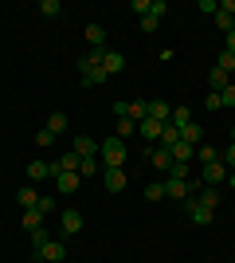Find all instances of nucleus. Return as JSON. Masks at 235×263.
I'll return each instance as SVG.
<instances>
[{"label": "nucleus", "mask_w": 235, "mask_h": 263, "mask_svg": "<svg viewBox=\"0 0 235 263\" xmlns=\"http://www.w3.org/2000/svg\"><path fill=\"white\" fill-rule=\"evenodd\" d=\"M165 197H168V200H184V197H188V181L168 177V181H165Z\"/></svg>", "instance_id": "8"}, {"label": "nucleus", "mask_w": 235, "mask_h": 263, "mask_svg": "<svg viewBox=\"0 0 235 263\" xmlns=\"http://www.w3.org/2000/svg\"><path fill=\"white\" fill-rule=\"evenodd\" d=\"M200 12H212L216 16V12H220V0H200Z\"/></svg>", "instance_id": "42"}, {"label": "nucleus", "mask_w": 235, "mask_h": 263, "mask_svg": "<svg viewBox=\"0 0 235 263\" xmlns=\"http://www.w3.org/2000/svg\"><path fill=\"white\" fill-rule=\"evenodd\" d=\"M157 24H161L157 16H145V20H141V32H145V35H153V32H157Z\"/></svg>", "instance_id": "39"}, {"label": "nucleus", "mask_w": 235, "mask_h": 263, "mask_svg": "<svg viewBox=\"0 0 235 263\" xmlns=\"http://www.w3.org/2000/svg\"><path fill=\"white\" fill-rule=\"evenodd\" d=\"M102 177H106V193H122V189L130 185L125 169H102Z\"/></svg>", "instance_id": "5"}, {"label": "nucleus", "mask_w": 235, "mask_h": 263, "mask_svg": "<svg viewBox=\"0 0 235 263\" xmlns=\"http://www.w3.org/2000/svg\"><path fill=\"white\" fill-rule=\"evenodd\" d=\"M212 20H216V28H220V32H231V28H235V16H227V12H216V16H212Z\"/></svg>", "instance_id": "28"}, {"label": "nucleus", "mask_w": 235, "mask_h": 263, "mask_svg": "<svg viewBox=\"0 0 235 263\" xmlns=\"http://www.w3.org/2000/svg\"><path fill=\"white\" fill-rule=\"evenodd\" d=\"M122 67H125V59H122L118 51H110V47H106V55H102V71H106V79H110V75H118Z\"/></svg>", "instance_id": "11"}, {"label": "nucleus", "mask_w": 235, "mask_h": 263, "mask_svg": "<svg viewBox=\"0 0 235 263\" xmlns=\"http://www.w3.org/2000/svg\"><path fill=\"white\" fill-rule=\"evenodd\" d=\"M90 173H98V161H94V157H82V161H78V177H90Z\"/></svg>", "instance_id": "32"}, {"label": "nucleus", "mask_w": 235, "mask_h": 263, "mask_svg": "<svg viewBox=\"0 0 235 263\" xmlns=\"http://www.w3.org/2000/svg\"><path fill=\"white\" fill-rule=\"evenodd\" d=\"M149 161H153V169H173V154H168L165 145H153V149H149Z\"/></svg>", "instance_id": "9"}, {"label": "nucleus", "mask_w": 235, "mask_h": 263, "mask_svg": "<svg viewBox=\"0 0 235 263\" xmlns=\"http://www.w3.org/2000/svg\"><path fill=\"white\" fill-rule=\"evenodd\" d=\"M196 200H200L204 209H212V212H216V204H220V193H216V189H204V193H200Z\"/></svg>", "instance_id": "29"}, {"label": "nucleus", "mask_w": 235, "mask_h": 263, "mask_svg": "<svg viewBox=\"0 0 235 263\" xmlns=\"http://www.w3.org/2000/svg\"><path fill=\"white\" fill-rule=\"evenodd\" d=\"M161 130H165V126H161V122H153V118H145L141 126H137V134H141V138H145L149 145H153L157 138H161Z\"/></svg>", "instance_id": "16"}, {"label": "nucleus", "mask_w": 235, "mask_h": 263, "mask_svg": "<svg viewBox=\"0 0 235 263\" xmlns=\"http://www.w3.org/2000/svg\"><path fill=\"white\" fill-rule=\"evenodd\" d=\"M227 185H231V189H235V169H227Z\"/></svg>", "instance_id": "46"}, {"label": "nucleus", "mask_w": 235, "mask_h": 263, "mask_svg": "<svg viewBox=\"0 0 235 263\" xmlns=\"http://www.w3.org/2000/svg\"><path fill=\"white\" fill-rule=\"evenodd\" d=\"M16 200H20L24 209H35V204H39V193H35V189H32V185H24V189H20V193H16Z\"/></svg>", "instance_id": "23"}, {"label": "nucleus", "mask_w": 235, "mask_h": 263, "mask_svg": "<svg viewBox=\"0 0 235 263\" xmlns=\"http://www.w3.org/2000/svg\"><path fill=\"white\" fill-rule=\"evenodd\" d=\"M168 154H173V161H177V165H192V161H196V149H192V145H184V142H177Z\"/></svg>", "instance_id": "13"}, {"label": "nucleus", "mask_w": 235, "mask_h": 263, "mask_svg": "<svg viewBox=\"0 0 235 263\" xmlns=\"http://www.w3.org/2000/svg\"><path fill=\"white\" fill-rule=\"evenodd\" d=\"M87 44L90 47H106V28H102V24H87Z\"/></svg>", "instance_id": "17"}, {"label": "nucleus", "mask_w": 235, "mask_h": 263, "mask_svg": "<svg viewBox=\"0 0 235 263\" xmlns=\"http://www.w3.org/2000/svg\"><path fill=\"white\" fill-rule=\"evenodd\" d=\"M227 83H231V75H224V71H220V67H216L212 75H208V90H216V95H220V90H224Z\"/></svg>", "instance_id": "24"}, {"label": "nucleus", "mask_w": 235, "mask_h": 263, "mask_svg": "<svg viewBox=\"0 0 235 263\" xmlns=\"http://www.w3.org/2000/svg\"><path fill=\"white\" fill-rule=\"evenodd\" d=\"M145 200H165V185H149L145 189Z\"/></svg>", "instance_id": "34"}, {"label": "nucleus", "mask_w": 235, "mask_h": 263, "mask_svg": "<svg viewBox=\"0 0 235 263\" xmlns=\"http://www.w3.org/2000/svg\"><path fill=\"white\" fill-rule=\"evenodd\" d=\"M78 181H82L78 173H55V189L63 193V197H71V193H75V189H78Z\"/></svg>", "instance_id": "10"}, {"label": "nucleus", "mask_w": 235, "mask_h": 263, "mask_svg": "<svg viewBox=\"0 0 235 263\" xmlns=\"http://www.w3.org/2000/svg\"><path fill=\"white\" fill-rule=\"evenodd\" d=\"M125 118H134L137 126H141V122L149 118V102H145V99H134V102H130V114H125Z\"/></svg>", "instance_id": "18"}, {"label": "nucleus", "mask_w": 235, "mask_h": 263, "mask_svg": "<svg viewBox=\"0 0 235 263\" xmlns=\"http://www.w3.org/2000/svg\"><path fill=\"white\" fill-rule=\"evenodd\" d=\"M59 12H63V8H59V0H44V4H39V16H47V20H55Z\"/></svg>", "instance_id": "30"}, {"label": "nucleus", "mask_w": 235, "mask_h": 263, "mask_svg": "<svg viewBox=\"0 0 235 263\" xmlns=\"http://www.w3.org/2000/svg\"><path fill=\"white\" fill-rule=\"evenodd\" d=\"M130 134H137V122L134 118H118V138H130Z\"/></svg>", "instance_id": "31"}, {"label": "nucleus", "mask_w": 235, "mask_h": 263, "mask_svg": "<svg viewBox=\"0 0 235 263\" xmlns=\"http://www.w3.org/2000/svg\"><path fill=\"white\" fill-rule=\"evenodd\" d=\"M180 142V130H177V126H168V122H165V130H161V138H157V145H165V149H173V145H177Z\"/></svg>", "instance_id": "21"}, {"label": "nucleus", "mask_w": 235, "mask_h": 263, "mask_svg": "<svg viewBox=\"0 0 235 263\" xmlns=\"http://www.w3.org/2000/svg\"><path fill=\"white\" fill-rule=\"evenodd\" d=\"M51 142H55V134L47 130V126H44V130H39V134H35V145H51Z\"/></svg>", "instance_id": "37"}, {"label": "nucleus", "mask_w": 235, "mask_h": 263, "mask_svg": "<svg viewBox=\"0 0 235 263\" xmlns=\"http://www.w3.org/2000/svg\"><path fill=\"white\" fill-rule=\"evenodd\" d=\"M220 12H227V16H235V0H220Z\"/></svg>", "instance_id": "45"}, {"label": "nucleus", "mask_w": 235, "mask_h": 263, "mask_svg": "<svg viewBox=\"0 0 235 263\" xmlns=\"http://www.w3.org/2000/svg\"><path fill=\"white\" fill-rule=\"evenodd\" d=\"M220 161H224V165H227V169H235V145H227L224 154H220Z\"/></svg>", "instance_id": "40"}, {"label": "nucleus", "mask_w": 235, "mask_h": 263, "mask_svg": "<svg viewBox=\"0 0 235 263\" xmlns=\"http://www.w3.org/2000/svg\"><path fill=\"white\" fill-rule=\"evenodd\" d=\"M47 240H51V232H47V228H35V232H32V248H35V252H39Z\"/></svg>", "instance_id": "33"}, {"label": "nucleus", "mask_w": 235, "mask_h": 263, "mask_svg": "<svg viewBox=\"0 0 235 263\" xmlns=\"http://www.w3.org/2000/svg\"><path fill=\"white\" fill-rule=\"evenodd\" d=\"M196 161H200V165L220 161V149H216V145H208V142H200V145H196Z\"/></svg>", "instance_id": "19"}, {"label": "nucleus", "mask_w": 235, "mask_h": 263, "mask_svg": "<svg viewBox=\"0 0 235 263\" xmlns=\"http://www.w3.org/2000/svg\"><path fill=\"white\" fill-rule=\"evenodd\" d=\"M44 177H55V165H47V161H32L28 165V181H44Z\"/></svg>", "instance_id": "15"}, {"label": "nucleus", "mask_w": 235, "mask_h": 263, "mask_svg": "<svg viewBox=\"0 0 235 263\" xmlns=\"http://www.w3.org/2000/svg\"><path fill=\"white\" fill-rule=\"evenodd\" d=\"M220 99H224V106H235V83H227V87L220 90Z\"/></svg>", "instance_id": "35"}, {"label": "nucleus", "mask_w": 235, "mask_h": 263, "mask_svg": "<svg viewBox=\"0 0 235 263\" xmlns=\"http://www.w3.org/2000/svg\"><path fill=\"white\" fill-rule=\"evenodd\" d=\"M224 40H227V44H224V51H231V55H235V28H231V32L224 35Z\"/></svg>", "instance_id": "44"}, {"label": "nucleus", "mask_w": 235, "mask_h": 263, "mask_svg": "<svg viewBox=\"0 0 235 263\" xmlns=\"http://www.w3.org/2000/svg\"><path fill=\"white\" fill-rule=\"evenodd\" d=\"M208 110H224V99H220L216 90H208Z\"/></svg>", "instance_id": "41"}, {"label": "nucleus", "mask_w": 235, "mask_h": 263, "mask_svg": "<svg viewBox=\"0 0 235 263\" xmlns=\"http://www.w3.org/2000/svg\"><path fill=\"white\" fill-rule=\"evenodd\" d=\"M165 12H168V4H165V0H153V4H149V16H157V20H161Z\"/></svg>", "instance_id": "36"}, {"label": "nucleus", "mask_w": 235, "mask_h": 263, "mask_svg": "<svg viewBox=\"0 0 235 263\" xmlns=\"http://www.w3.org/2000/svg\"><path fill=\"white\" fill-rule=\"evenodd\" d=\"M231 145H235V126H231Z\"/></svg>", "instance_id": "47"}, {"label": "nucleus", "mask_w": 235, "mask_h": 263, "mask_svg": "<svg viewBox=\"0 0 235 263\" xmlns=\"http://www.w3.org/2000/svg\"><path fill=\"white\" fill-rule=\"evenodd\" d=\"M47 130H51V134H63V130H67V114H59V110H55V114L47 118Z\"/></svg>", "instance_id": "27"}, {"label": "nucleus", "mask_w": 235, "mask_h": 263, "mask_svg": "<svg viewBox=\"0 0 235 263\" xmlns=\"http://www.w3.org/2000/svg\"><path fill=\"white\" fill-rule=\"evenodd\" d=\"M227 181V165L224 161H212V165H204V185L216 189V185H224Z\"/></svg>", "instance_id": "3"}, {"label": "nucleus", "mask_w": 235, "mask_h": 263, "mask_svg": "<svg viewBox=\"0 0 235 263\" xmlns=\"http://www.w3.org/2000/svg\"><path fill=\"white\" fill-rule=\"evenodd\" d=\"M216 67H220L224 75H235V55L231 51H220V55H216Z\"/></svg>", "instance_id": "26"}, {"label": "nucleus", "mask_w": 235, "mask_h": 263, "mask_svg": "<svg viewBox=\"0 0 235 263\" xmlns=\"http://www.w3.org/2000/svg\"><path fill=\"white\" fill-rule=\"evenodd\" d=\"M180 204H184V212H188V216L196 220V224H212V209H204L200 200H188V197H184Z\"/></svg>", "instance_id": "6"}, {"label": "nucleus", "mask_w": 235, "mask_h": 263, "mask_svg": "<svg viewBox=\"0 0 235 263\" xmlns=\"http://www.w3.org/2000/svg\"><path fill=\"white\" fill-rule=\"evenodd\" d=\"M35 209L44 212V216H51V209H55V197H39V204H35Z\"/></svg>", "instance_id": "38"}, {"label": "nucleus", "mask_w": 235, "mask_h": 263, "mask_svg": "<svg viewBox=\"0 0 235 263\" xmlns=\"http://www.w3.org/2000/svg\"><path fill=\"white\" fill-rule=\"evenodd\" d=\"M149 118H153V122H161V126H165V122L173 118V106H168L165 99H157V102H149Z\"/></svg>", "instance_id": "12"}, {"label": "nucleus", "mask_w": 235, "mask_h": 263, "mask_svg": "<svg viewBox=\"0 0 235 263\" xmlns=\"http://www.w3.org/2000/svg\"><path fill=\"white\" fill-rule=\"evenodd\" d=\"M102 83H106V71H102V67H87V71H82V87H102Z\"/></svg>", "instance_id": "20"}, {"label": "nucleus", "mask_w": 235, "mask_h": 263, "mask_svg": "<svg viewBox=\"0 0 235 263\" xmlns=\"http://www.w3.org/2000/svg\"><path fill=\"white\" fill-rule=\"evenodd\" d=\"M35 259H47V263H63V259H67V248H63L59 240H47L44 248L35 252Z\"/></svg>", "instance_id": "2"}, {"label": "nucleus", "mask_w": 235, "mask_h": 263, "mask_svg": "<svg viewBox=\"0 0 235 263\" xmlns=\"http://www.w3.org/2000/svg\"><path fill=\"white\" fill-rule=\"evenodd\" d=\"M180 142H184V145H192V149H196V145L204 142V130H200V126H196V122H188V126L180 130Z\"/></svg>", "instance_id": "14"}, {"label": "nucleus", "mask_w": 235, "mask_h": 263, "mask_svg": "<svg viewBox=\"0 0 235 263\" xmlns=\"http://www.w3.org/2000/svg\"><path fill=\"white\" fill-rule=\"evenodd\" d=\"M134 12H141V20L149 16V0H134Z\"/></svg>", "instance_id": "43"}, {"label": "nucleus", "mask_w": 235, "mask_h": 263, "mask_svg": "<svg viewBox=\"0 0 235 263\" xmlns=\"http://www.w3.org/2000/svg\"><path fill=\"white\" fill-rule=\"evenodd\" d=\"M71 154H75V157H94V154H98V142L82 134V138H75V142H71Z\"/></svg>", "instance_id": "7"}, {"label": "nucleus", "mask_w": 235, "mask_h": 263, "mask_svg": "<svg viewBox=\"0 0 235 263\" xmlns=\"http://www.w3.org/2000/svg\"><path fill=\"white\" fill-rule=\"evenodd\" d=\"M24 228H28V232L44 228V212H39V209H24Z\"/></svg>", "instance_id": "22"}, {"label": "nucleus", "mask_w": 235, "mask_h": 263, "mask_svg": "<svg viewBox=\"0 0 235 263\" xmlns=\"http://www.w3.org/2000/svg\"><path fill=\"white\" fill-rule=\"evenodd\" d=\"M59 228H63V236H75V232H82V212H78V209H67L63 216H59Z\"/></svg>", "instance_id": "4"}, {"label": "nucleus", "mask_w": 235, "mask_h": 263, "mask_svg": "<svg viewBox=\"0 0 235 263\" xmlns=\"http://www.w3.org/2000/svg\"><path fill=\"white\" fill-rule=\"evenodd\" d=\"M192 122V114H188V106H173V118H168V126H177V130H184Z\"/></svg>", "instance_id": "25"}, {"label": "nucleus", "mask_w": 235, "mask_h": 263, "mask_svg": "<svg viewBox=\"0 0 235 263\" xmlns=\"http://www.w3.org/2000/svg\"><path fill=\"white\" fill-rule=\"evenodd\" d=\"M98 157H102V169H122L125 165V142L122 138H102Z\"/></svg>", "instance_id": "1"}]
</instances>
